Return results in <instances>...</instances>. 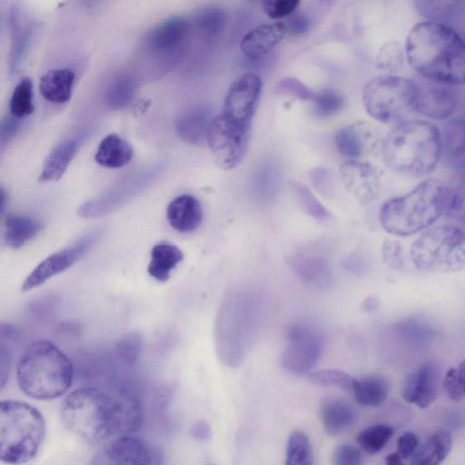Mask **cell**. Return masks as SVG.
<instances>
[{
    "instance_id": "1",
    "label": "cell",
    "mask_w": 465,
    "mask_h": 465,
    "mask_svg": "<svg viewBox=\"0 0 465 465\" xmlns=\"http://www.w3.org/2000/svg\"><path fill=\"white\" fill-rule=\"evenodd\" d=\"M61 418L74 434L85 442L97 444L139 430L143 411L140 401L132 396L115 397L96 388L84 387L63 401Z\"/></svg>"
},
{
    "instance_id": "2",
    "label": "cell",
    "mask_w": 465,
    "mask_h": 465,
    "mask_svg": "<svg viewBox=\"0 0 465 465\" xmlns=\"http://www.w3.org/2000/svg\"><path fill=\"white\" fill-rule=\"evenodd\" d=\"M404 51L422 79L451 86L465 84V40L447 24L418 23L406 38Z\"/></svg>"
},
{
    "instance_id": "3",
    "label": "cell",
    "mask_w": 465,
    "mask_h": 465,
    "mask_svg": "<svg viewBox=\"0 0 465 465\" xmlns=\"http://www.w3.org/2000/svg\"><path fill=\"white\" fill-rule=\"evenodd\" d=\"M263 299L250 288L231 291L223 300L216 322L217 354L227 366H238L260 331Z\"/></svg>"
},
{
    "instance_id": "4",
    "label": "cell",
    "mask_w": 465,
    "mask_h": 465,
    "mask_svg": "<svg viewBox=\"0 0 465 465\" xmlns=\"http://www.w3.org/2000/svg\"><path fill=\"white\" fill-rule=\"evenodd\" d=\"M385 165L411 177L432 173L442 156V134L434 124L408 120L395 125L381 144Z\"/></svg>"
},
{
    "instance_id": "5",
    "label": "cell",
    "mask_w": 465,
    "mask_h": 465,
    "mask_svg": "<svg viewBox=\"0 0 465 465\" xmlns=\"http://www.w3.org/2000/svg\"><path fill=\"white\" fill-rule=\"evenodd\" d=\"M71 360L49 341H35L23 351L16 368L20 390L36 400H53L64 394L72 385Z\"/></svg>"
},
{
    "instance_id": "6",
    "label": "cell",
    "mask_w": 465,
    "mask_h": 465,
    "mask_svg": "<svg viewBox=\"0 0 465 465\" xmlns=\"http://www.w3.org/2000/svg\"><path fill=\"white\" fill-rule=\"evenodd\" d=\"M446 204V183L430 178L407 193L384 203L380 221L389 233L408 236L437 222L445 213Z\"/></svg>"
},
{
    "instance_id": "7",
    "label": "cell",
    "mask_w": 465,
    "mask_h": 465,
    "mask_svg": "<svg viewBox=\"0 0 465 465\" xmlns=\"http://www.w3.org/2000/svg\"><path fill=\"white\" fill-rule=\"evenodd\" d=\"M45 435L42 413L34 406L19 401L0 403V458L2 461L20 465L37 454Z\"/></svg>"
},
{
    "instance_id": "8",
    "label": "cell",
    "mask_w": 465,
    "mask_h": 465,
    "mask_svg": "<svg viewBox=\"0 0 465 465\" xmlns=\"http://www.w3.org/2000/svg\"><path fill=\"white\" fill-rule=\"evenodd\" d=\"M417 82L399 75L371 79L362 91L363 106L370 116L388 124H400L416 113Z\"/></svg>"
},
{
    "instance_id": "9",
    "label": "cell",
    "mask_w": 465,
    "mask_h": 465,
    "mask_svg": "<svg viewBox=\"0 0 465 465\" xmlns=\"http://www.w3.org/2000/svg\"><path fill=\"white\" fill-rule=\"evenodd\" d=\"M410 253L421 272L465 270V232L448 223L428 229L412 242Z\"/></svg>"
},
{
    "instance_id": "10",
    "label": "cell",
    "mask_w": 465,
    "mask_h": 465,
    "mask_svg": "<svg viewBox=\"0 0 465 465\" xmlns=\"http://www.w3.org/2000/svg\"><path fill=\"white\" fill-rule=\"evenodd\" d=\"M193 29L183 16H173L153 27L142 42L141 51L145 58L157 65L156 73H164L183 57Z\"/></svg>"
},
{
    "instance_id": "11",
    "label": "cell",
    "mask_w": 465,
    "mask_h": 465,
    "mask_svg": "<svg viewBox=\"0 0 465 465\" xmlns=\"http://www.w3.org/2000/svg\"><path fill=\"white\" fill-rule=\"evenodd\" d=\"M323 347V336L316 326L296 322L287 330L282 365L291 374L308 375L319 361Z\"/></svg>"
},
{
    "instance_id": "12",
    "label": "cell",
    "mask_w": 465,
    "mask_h": 465,
    "mask_svg": "<svg viewBox=\"0 0 465 465\" xmlns=\"http://www.w3.org/2000/svg\"><path fill=\"white\" fill-rule=\"evenodd\" d=\"M250 132L243 131L223 114L214 117L210 124L207 143L217 165L223 170L237 167L246 155Z\"/></svg>"
},
{
    "instance_id": "13",
    "label": "cell",
    "mask_w": 465,
    "mask_h": 465,
    "mask_svg": "<svg viewBox=\"0 0 465 465\" xmlns=\"http://www.w3.org/2000/svg\"><path fill=\"white\" fill-rule=\"evenodd\" d=\"M262 87V80L257 74H242L229 87L222 114L238 128L250 132Z\"/></svg>"
},
{
    "instance_id": "14",
    "label": "cell",
    "mask_w": 465,
    "mask_h": 465,
    "mask_svg": "<svg viewBox=\"0 0 465 465\" xmlns=\"http://www.w3.org/2000/svg\"><path fill=\"white\" fill-rule=\"evenodd\" d=\"M99 236L98 232H90L73 244L44 259L25 278L21 286L22 291L27 292L38 287L50 278L67 270L88 252Z\"/></svg>"
},
{
    "instance_id": "15",
    "label": "cell",
    "mask_w": 465,
    "mask_h": 465,
    "mask_svg": "<svg viewBox=\"0 0 465 465\" xmlns=\"http://www.w3.org/2000/svg\"><path fill=\"white\" fill-rule=\"evenodd\" d=\"M152 460L149 445L130 434L118 436L104 444L89 465H152Z\"/></svg>"
},
{
    "instance_id": "16",
    "label": "cell",
    "mask_w": 465,
    "mask_h": 465,
    "mask_svg": "<svg viewBox=\"0 0 465 465\" xmlns=\"http://www.w3.org/2000/svg\"><path fill=\"white\" fill-rule=\"evenodd\" d=\"M339 173L344 187L360 203H371L379 195L381 172L372 163L348 160L341 164Z\"/></svg>"
},
{
    "instance_id": "17",
    "label": "cell",
    "mask_w": 465,
    "mask_h": 465,
    "mask_svg": "<svg viewBox=\"0 0 465 465\" xmlns=\"http://www.w3.org/2000/svg\"><path fill=\"white\" fill-rule=\"evenodd\" d=\"M335 143L339 152L349 160H360L381 150L382 142L371 123L357 121L337 133Z\"/></svg>"
},
{
    "instance_id": "18",
    "label": "cell",
    "mask_w": 465,
    "mask_h": 465,
    "mask_svg": "<svg viewBox=\"0 0 465 465\" xmlns=\"http://www.w3.org/2000/svg\"><path fill=\"white\" fill-rule=\"evenodd\" d=\"M417 84L416 113L433 120H450L458 104L453 86L425 79Z\"/></svg>"
},
{
    "instance_id": "19",
    "label": "cell",
    "mask_w": 465,
    "mask_h": 465,
    "mask_svg": "<svg viewBox=\"0 0 465 465\" xmlns=\"http://www.w3.org/2000/svg\"><path fill=\"white\" fill-rule=\"evenodd\" d=\"M439 382V367L434 361H425L406 377L402 396L419 408H427L437 397Z\"/></svg>"
},
{
    "instance_id": "20",
    "label": "cell",
    "mask_w": 465,
    "mask_h": 465,
    "mask_svg": "<svg viewBox=\"0 0 465 465\" xmlns=\"http://www.w3.org/2000/svg\"><path fill=\"white\" fill-rule=\"evenodd\" d=\"M152 170L137 173L115 184L106 193L90 200L79 208V213L84 216H94L104 210L116 206L119 203L136 193L153 176Z\"/></svg>"
},
{
    "instance_id": "21",
    "label": "cell",
    "mask_w": 465,
    "mask_h": 465,
    "mask_svg": "<svg viewBox=\"0 0 465 465\" xmlns=\"http://www.w3.org/2000/svg\"><path fill=\"white\" fill-rule=\"evenodd\" d=\"M284 23L262 25L249 31L242 37L240 48L248 58H258L269 53L286 35Z\"/></svg>"
},
{
    "instance_id": "22",
    "label": "cell",
    "mask_w": 465,
    "mask_h": 465,
    "mask_svg": "<svg viewBox=\"0 0 465 465\" xmlns=\"http://www.w3.org/2000/svg\"><path fill=\"white\" fill-rule=\"evenodd\" d=\"M171 227L183 233L195 231L203 221V209L197 198L182 194L173 199L166 209Z\"/></svg>"
},
{
    "instance_id": "23",
    "label": "cell",
    "mask_w": 465,
    "mask_h": 465,
    "mask_svg": "<svg viewBox=\"0 0 465 465\" xmlns=\"http://www.w3.org/2000/svg\"><path fill=\"white\" fill-rule=\"evenodd\" d=\"M84 138V134H79L58 143L46 157L38 178L39 182L59 180L82 146Z\"/></svg>"
},
{
    "instance_id": "24",
    "label": "cell",
    "mask_w": 465,
    "mask_h": 465,
    "mask_svg": "<svg viewBox=\"0 0 465 465\" xmlns=\"http://www.w3.org/2000/svg\"><path fill=\"white\" fill-rule=\"evenodd\" d=\"M213 119L211 111L207 107L196 106L183 112L176 118L174 129L183 142L193 145H202L207 142L208 131Z\"/></svg>"
},
{
    "instance_id": "25",
    "label": "cell",
    "mask_w": 465,
    "mask_h": 465,
    "mask_svg": "<svg viewBox=\"0 0 465 465\" xmlns=\"http://www.w3.org/2000/svg\"><path fill=\"white\" fill-rule=\"evenodd\" d=\"M9 25L11 33V46L9 52V71L15 74L30 44L34 24L19 9L15 6L9 15Z\"/></svg>"
},
{
    "instance_id": "26",
    "label": "cell",
    "mask_w": 465,
    "mask_h": 465,
    "mask_svg": "<svg viewBox=\"0 0 465 465\" xmlns=\"http://www.w3.org/2000/svg\"><path fill=\"white\" fill-rule=\"evenodd\" d=\"M442 134V154L457 172L465 171V117L450 119Z\"/></svg>"
},
{
    "instance_id": "27",
    "label": "cell",
    "mask_w": 465,
    "mask_h": 465,
    "mask_svg": "<svg viewBox=\"0 0 465 465\" xmlns=\"http://www.w3.org/2000/svg\"><path fill=\"white\" fill-rule=\"evenodd\" d=\"M320 417L325 431L339 435L356 420V411L347 401L339 398L324 399L320 406Z\"/></svg>"
},
{
    "instance_id": "28",
    "label": "cell",
    "mask_w": 465,
    "mask_h": 465,
    "mask_svg": "<svg viewBox=\"0 0 465 465\" xmlns=\"http://www.w3.org/2000/svg\"><path fill=\"white\" fill-rule=\"evenodd\" d=\"M75 74L70 68L52 69L43 74L39 81V91L48 102L62 104L72 96Z\"/></svg>"
},
{
    "instance_id": "29",
    "label": "cell",
    "mask_w": 465,
    "mask_h": 465,
    "mask_svg": "<svg viewBox=\"0 0 465 465\" xmlns=\"http://www.w3.org/2000/svg\"><path fill=\"white\" fill-rule=\"evenodd\" d=\"M43 229L37 219L16 213H8L4 222V241L12 249H19L34 239Z\"/></svg>"
},
{
    "instance_id": "30",
    "label": "cell",
    "mask_w": 465,
    "mask_h": 465,
    "mask_svg": "<svg viewBox=\"0 0 465 465\" xmlns=\"http://www.w3.org/2000/svg\"><path fill=\"white\" fill-rule=\"evenodd\" d=\"M134 155L132 145L117 134L104 137L96 150L95 162L106 168H121L128 164Z\"/></svg>"
},
{
    "instance_id": "31",
    "label": "cell",
    "mask_w": 465,
    "mask_h": 465,
    "mask_svg": "<svg viewBox=\"0 0 465 465\" xmlns=\"http://www.w3.org/2000/svg\"><path fill=\"white\" fill-rule=\"evenodd\" d=\"M183 259V253L176 245L170 242L156 243L151 250L147 272L158 282H166Z\"/></svg>"
},
{
    "instance_id": "32",
    "label": "cell",
    "mask_w": 465,
    "mask_h": 465,
    "mask_svg": "<svg viewBox=\"0 0 465 465\" xmlns=\"http://www.w3.org/2000/svg\"><path fill=\"white\" fill-rule=\"evenodd\" d=\"M447 204L445 216L448 224L465 232V171L457 172L446 183Z\"/></svg>"
},
{
    "instance_id": "33",
    "label": "cell",
    "mask_w": 465,
    "mask_h": 465,
    "mask_svg": "<svg viewBox=\"0 0 465 465\" xmlns=\"http://www.w3.org/2000/svg\"><path fill=\"white\" fill-rule=\"evenodd\" d=\"M451 448V436L446 430L433 432L423 442L409 465H440L448 456Z\"/></svg>"
},
{
    "instance_id": "34",
    "label": "cell",
    "mask_w": 465,
    "mask_h": 465,
    "mask_svg": "<svg viewBox=\"0 0 465 465\" xmlns=\"http://www.w3.org/2000/svg\"><path fill=\"white\" fill-rule=\"evenodd\" d=\"M136 92L137 82L133 75L118 74L109 82L105 88L104 104L114 111L126 109L134 102Z\"/></svg>"
},
{
    "instance_id": "35",
    "label": "cell",
    "mask_w": 465,
    "mask_h": 465,
    "mask_svg": "<svg viewBox=\"0 0 465 465\" xmlns=\"http://www.w3.org/2000/svg\"><path fill=\"white\" fill-rule=\"evenodd\" d=\"M389 391L388 381L379 375H368L356 379L352 390L356 401L367 407L381 405L387 399Z\"/></svg>"
},
{
    "instance_id": "36",
    "label": "cell",
    "mask_w": 465,
    "mask_h": 465,
    "mask_svg": "<svg viewBox=\"0 0 465 465\" xmlns=\"http://www.w3.org/2000/svg\"><path fill=\"white\" fill-rule=\"evenodd\" d=\"M313 452L308 436L301 431H293L288 439L285 465H312Z\"/></svg>"
},
{
    "instance_id": "37",
    "label": "cell",
    "mask_w": 465,
    "mask_h": 465,
    "mask_svg": "<svg viewBox=\"0 0 465 465\" xmlns=\"http://www.w3.org/2000/svg\"><path fill=\"white\" fill-rule=\"evenodd\" d=\"M225 14L218 7H205L197 11L192 19V27L199 34L210 37L219 34L225 25Z\"/></svg>"
},
{
    "instance_id": "38",
    "label": "cell",
    "mask_w": 465,
    "mask_h": 465,
    "mask_svg": "<svg viewBox=\"0 0 465 465\" xmlns=\"http://www.w3.org/2000/svg\"><path fill=\"white\" fill-rule=\"evenodd\" d=\"M9 108L10 114L17 119L33 113V82L29 77H23L15 85L10 98Z\"/></svg>"
},
{
    "instance_id": "39",
    "label": "cell",
    "mask_w": 465,
    "mask_h": 465,
    "mask_svg": "<svg viewBox=\"0 0 465 465\" xmlns=\"http://www.w3.org/2000/svg\"><path fill=\"white\" fill-rule=\"evenodd\" d=\"M393 434V429L386 424H376L361 430L357 436L361 449L370 454L381 451Z\"/></svg>"
},
{
    "instance_id": "40",
    "label": "cell",
    "mask_w": 465,
    "mask_h": 465,
    "mask_svg": "<svg viewBox=\"0 0 465 465\" xmlns=\"http://www.w3.org/2000/svg\"><path fill=\"white\" fill-rule=\"evenodd\" d=\"M297 273L303 281L316 286H323L330 281V270L324 260L307 257L295 265Z\"/></svg>"
},
{
    "instance_id": "41",
    "label": "cell",
    "mask_w": 465,
    "mask_h": 465,
    "mask_svg": "<svg viewBox=\"0 0 465 465\" xmlns=\"http://www.w3.org/2000/svg\"><path fill=\"white\" fill-rule=\"evenodd\" d=\"M311 383L324 387H338L352 391L356 379L349 373L336 369H325L312 371L308 374Z\"/></svg>"
},
{
    "instance_id": "42",
    "label": "cell",
    "mask_w": 465,
    "mask_h": 465,
    "mask_svg": "<svg viewBox=\"0 0 465 465\" xmlns=\"http://www.w3.org/2000/svg\"><path fill=\"white\" fill-rule=\"evenodd\" d=\"M376 65L388 73L398 72L404 64V53L398 42L385 43L379 50Z\"/></svg>"
},
{
    "instance_id": "43",
    "label": "cell",
    "mask_w": 465,
    "mask_h": 465,
    "mask_svg": "<svg viewBox=\"0 0 465 465\" xmlns=\"http://www.w3.org/2000/svg\"><path fill=\"white\" fill-rule=\"evenodd\" d=\"M314 114L322 118L337 114L344 105L343 97L330 90L315 94L312 98Z\"/></svg>"
},
{
    "instance_id": "44",
    "label": "cell",
    "mask_w": 465,
    "mask_h": 465,
    "mask_svg": "<svg viewBox=\"0 0 465 465\" xmlns=\"http://www.w3.org/2000/svg\"><path fill=\"white\" fill-rule=\"evenodd\" d=\"M292 188L298 202L309 215L318 220H325L330 217L331 214L328 210L305 185L293 183Z\"/></svg>"
},
{
    "instance_id": "45",
    "label": "cell",
    "mask_w": 465,
    "mask_h": 465,
    "mask_svg": "<svg viewBox=\"0 0 465 465\" xmlns=\"http://www.w3.org/2000/svg\"><path fill=\"white\" fill-rule=\"evenodd\" d=\"M443 386L450 399L455 401L465 399V360L446 372Z\"/></svg>"
},
{
    "instance_id": "46",
    "label": "cell",
    "mask_w": 465,
    "mask_h": 465,
    "mask_svg": "<svg viewBox=\"0 0 465 465\" xmlns=\"http://www.w3.org/2000/svg\"><path fill=\"white\" fill-rule=\"evenodd\" d=\"M275 93L295 96L301 100H312L315 93L296 78L282 79L275 86Z\"/></svg>"
},
{
    "instance_id": "47",
    "label": "cell",
    "mask_w": 465,
    "mask_h": 465,
    "mask_svg": "<svg viewBox=\"0 0 465 465\" xmlns=\"http://www.w3.org/2000/svg\"><path fill=\"white\" fill-rule=\"evenodd\" d=\"M14 335V331L6 326L1 329V345H0V360H1V387H4L6 380L8 379L10 366L12 361V345L11 340Z\"/></svg>"
},
{
    "instance_id": "48",
    "label": "cell",
    "mask_w": 465,
    "mask_h": 465,
    "mask_svg": "<svg viewBox=\"0 0 465 465\" xmlns=\"http://www.w3.org/2000/svg\"><path fill=\"white\" fill-rule=\"evenodd\" d=\"M332 465H362L361 450L351 444L338 446L331 458Z\"/></svg>"
},
{
    "instance_id": "49",
    "label": "cell",
    "mask_w": 465,
    "mask_h": 465,
    "mask_svg": "<svg viewBox=\"0 0 465 465\" xmlns=\"http://www.w3.org/2000/svg\"><path fill=\"white\" fill-rule=\"evenodd\" d=\"M299 5L300 1L298 0H272L265 1L262 6L269 17L278 19L290 16Z\"/></svg>"
},
{
    "instance_id": "50",
    "label": "cell",
    "mask_w": 465,
    "mask_h": 465,
    "mask_svg": "<svg viewBox=\"0 0 465 465\" xmlns=\"http://www.w3.org/2000/svg\"><path fill=\"white\" fill-rule=\"evenodd\" d=\"M416 322H402L400 326V331L407 341L414 345H422L430 337V331Z\"/></svg>"
},
{
    "instance_id": "51",
    "label": "cell",
    "mask_w": 465,
    "mask_h": 465,
    "mask_svg": "<svg viewBox=\"0 0 465 465\" xmlns=\"http://www.w3.org/2000/svg\"><path fill=\"white\" fill-rule=\"evenodd\" d=\"M383 257L388 265L394 270H401L403 257L401 246L393 241H387L383 245Z\"/></svg>"
},
{
    "instance_id": "52",
    "label": "cell",
    "mask_w": 465,
    "mask_h": 465,
    "mask_svg": "<svg viewBox=\"0 0 465 465\" xmlns=\"http://www.w3.org/2000/svg\"><path fill=\"white\" fill-rule=\"evenodd\" d=\"M419 440L416 434L408 431L403 433L397 441V452L403 459L411 458L418 450Z\"/></svg>"
},
{
    "instance_id": "53",
    "label": "cell",
    "mask_w": 465,
    "mask_h": 465,
    "mask_svg": "<svg viewBox=\"0 0 465 465\" xmlns=\"http://www.w3.org/2000/svg\"><path fill=\"white\" fill-rule=\"evenodd\" d=\"M287 33L301 35L306 33L310 26L308 17L302 13L292 14L284 23Z\"/></svg>"
},
{
    "instance_id": "54",
    "label": "cell",
    "mask_w": 465,
    "mask_h": 465,
    "mask_svg": "<svg viewBox=\"0 0 465 465\" xmlns=\"http://www.w3.org/2000/svg\"><path fill=\"white\" fill-rule=\"evenodd\" d=\"M19 120L12 114L3 119L1 124V147L7 145L19 129Z\"/></svg>"
},
{
    "instance_id": "55",
    "label": "cell",
    "mask_w": 465,
    "mask_h": 465,
    "mask_svg": "<svg viewBox=\"0 0 465 465\" xmlns=\"http://www.w3.org/2000/svg\"><path fill=\"white\" fill-rule=\"evenodd\" d=\"M191 435L198 441H207L212 436L210 425L204 420L195 421L191 428Z\"/></svg>"
},
{
    "instance_id": "56",
    "label": "cell",
    "mask_w": 465,
    "mask_h": 465,
    "mask_svg": "<svg viewBox=\"0 0 465 465\" xmlns=\"http://www.w3.org/2000/svg\"><path fill=\"white\" fill-rule=\"evenodd\" d=\"M138 346L139 341L136 337H128L119 344L120 351L128 359H133V356L135 357Z\"/></svg>"
},
{
    "instance_id": "57",
    "label": "cell",
    "mask_w": 465,
    "mask_h": 465,
    "mask_svg": "<svg viewBox=\"0 0 465 465\" xmlns=\"http://www.w3.org/2000/svg\"><path fill=\"white\" fill-rule=\"evenodd\" d=\"M386 465H405L403 462V459L399 455L398 452H393L386 456L385 458Z\"/></svg>"
},
{
    "instance_id": "58",
    "label": "cell",
    "mask_w": 465,
    "mask_h": 465,
    "mask_svg": "<svg viewBox=\"0 0 465 465\" xmlns=\"http://www.w3.org/2000/svg\"><path fill=\"white\" fill-rule=\"evenodd\" d=\"M6 198H7L6 193L4 190V188H2L1 189V213H2V214L5 212Z\"/></svg>"
},
{
    "instance_id": "59",
    "label": "cell",
    "mask_w": 465,
    "mask_h": 465,
    "mask_svg": "<svg viewBox=\"0 0 465 465\" xmlns=\"http://www.w3.org/2000/svg\"><path fill=\"white\" fill-rule=\"evenodd\" d=\"M206 465H216V464H213V463H208V464H206Z\"/></svg>"
}]
</instances>
